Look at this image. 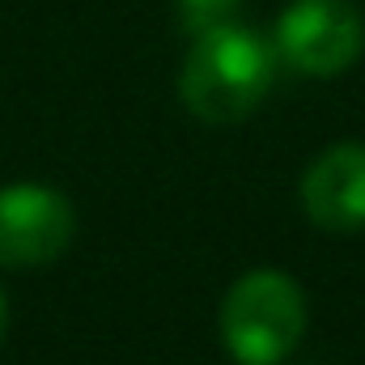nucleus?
Wrapping results in <instances>:
<instances>
[{
  "mask_svg": "<svg viewBox=\"0 0 365 365\" xmlns=\"http://www.w3.org/2000/svg\"><path fill=\"white\" fill-rule=\"evenodd\" d=\"M238 9H242V0H179L182 26L191 34H204V30H217V26L234 21Z\"/></svg>",
  "mask_w": 365,
  "mask_h": 365,
  "instance_id": "6",
  "label": "nucleus"
},
{
  "mask_svg": "<svg viewBox=\"0 0 365 365\" xmlns=\"http://www.w3.org/2000/svg\"><path fill=\"white\" fill-rule=\"evenodd\" d=\"M4 331H9V302H4V293H0V344H4Z\"/></svg>",
  "mask_w": 365,
  "mask_h": 365,
  "instance_id": "7",
  "label": "nucleus"
},
{
  "mask_svg": "<svg viewBox=\"0 0 365 365\" xmlns=\"http://www.w3.org/2000/svg\"><path fill=\"white\" fill-rule=\"evenodd\" d=\"M306 331V293L276 268H255L221 302V340L238 365H280Z\"/></svg>",
  "mask_w": 365,
  "mask_h": 365,
  "instance_id": "2",
  "label": "nucleus"
},
{
  "mask_svg": "<svg viewBox=\"0 0 365 365\" xmlns=\"http://www.w3.org/2000/svg\"><path fill=\"white\" fill-rule=\"evenodd\" d=\"M77 234L73 204L43 182L0 187V268H47Z\"/></svg>",
  "mask_w": 365,
  "mask_h": 365,
  "instance_id": "3",
  "label": "nucleus"
},
{
  "mask_svg": "<svg viewBox=\"0 0 365 365\" xmlns=\"http://www.w3.org/2000/svg\"><path fill=\"white\" fill-rule=\"evenodd\" d=\"M365 30L349 0H297L276 21V51L310 77H336L361 56Z\"/></svg>",
  "mask_w": 365,
  "mask_h": 365,
  "instance_id": "4",
  "label": "nucleus"
},
{
  "mask_svg": "<svg viewBox=\"0 0 365 365\" xmlns=\"http://www.w3.org/2000/svg\"><path fill=\"white\" fill-rule=\"evenodd\" d=\"M302 208L327 234L365 230V145L323 149L302 179Z\"/></svg>",
  "mask_w": 365,
  "mask_h": 365,
  "instance_id": "5",
  "label": "nucleus"
},
{
  "mask_svg": "<svg viewBox=\"0 0 365 365\" xmlns=\"http://www.w3.org/2000/svg\"><path fill=\"white\" fill-rule=\"evenodd\" d=\"M276 77V51L247 26H217L195 34V47L182 60L179 93L182 106L221 128V123H238L247 119L272 90Z\"/></svg>",
  "mask_w": 365,
  "mask_h": 365,
  "instance_id": "1",
  "label": "nucleus"
}]
</instances>
